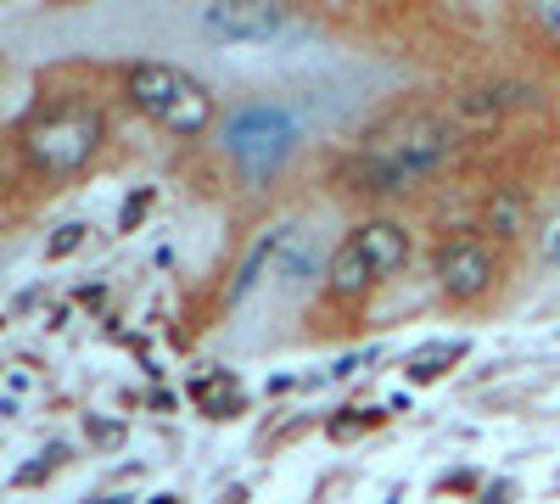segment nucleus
Returning <instances> with one entry per match:
<instances>
[{
	"label": "nucleus",
	"instance_id": "nucleus-1",
	"mask_svg": "<svg viewBox=\"0 0 560 504\" xmlns=\"http://www.w3.org/2000/svg\"><path fill=\"white\" fill-rule=\"evenodd\" d=\"M454 146H459V134L448 118H404L393 134H376L353 157V191H370V197L415 191L454 157Z\"/></svg>",
	"mask_w": 560,
	"mask_h": 504
},
{
	"label": "nucleus",
	"instance_id": "nucleus-2",
	"mask_svg": "<svg viewBox=\"0 0 560 504\" xmlns=\"http://www.w3.org/2000/svg\"><path fill=\"white\" fill-rule=\"evenodd\" d=\"M107 141V118L90 107V102H51V107H34L18 129V152L34 174L45 179H68L84 174L96 163Z\"/></svg>",
	"mask_w": 560,
	"mask_h": 504
},
{
	"label": "nucleus",
	"instance_id": "nucleus-3",
	"mask_svg": "<svg viewBox=\"0 0 560 504\" xmlns=\"http://www.w3.org/2000/svg\"><path fill=\"white\" fill-rule=\"evenodd\" d=\"M298 146V124L287 107H269V102H253L242 113H230L224 124V152L242 163L247 179H264L280 168V157H287Z\"/></svg>",
	"mask_w": 560,
	"mask_h": 504
},
{
	"label": "nucleus",
	"instance_id": "nucleus-4",
	"mask_svg": "<svg viewBox=\"0 0 560 504\" xmlns=\"http://www.w3.org/2000/svg\"><path fill=\"white\" fill-rule=\"evenodd\" d=\"M432 274H438V292L448 303H482L499 281V258L482 236H454V242H438Z\"/></svg>",
	"mask_w": 560,
	"mask_h": 504
},
{
	"label": "nucleus",
	"instance_id": "nucleus-5",
	"mask_svg": "<svg viewBox=\"0 0 560 504\" xmlns=\"http://www.w3.org/2000/svg\"><path fill=\"white\" fill-rule=\"evenodd\" d=\"M197 23L236 45H269L292 17H287V7H269V0H224V7H202Z\"/></svg>",
	"mask_w": 560,
	"mask_h": 504
},
{
	"label": "nucleus",
	"instance_id": "nucleus-6",
	"mask_svg": "<svg viewBox=\"0 0 560 504\" xmlns=\"http://www.w3.org/2000/svg\"><path fill=\"white\" fill-rule=\"evenodd\" d=\"M191 84H197L191 73H179V68H168V62H129V68H124V96H129V107L147 113V118H158V124H168V113L185 102V90H191Z\"/></svg>",
	"mask_w": 560,
	"mask_h": 504
},
{
	"label": "nucleus",
	"instance_id": "nucleus-7",
	"mask_svg": "<svg viewBox=\"0 0 560 504\" xmlns=\"http://www.w3.org/2000/svg\"><path fill=\"white\" fill-rule=\"evenodd\" d=\"M533 107H544V84H527V79H493L454 96L459 118H504V113H533Z\"/></svg>",
	"mask_w": 560,
	"mask_h": 504
},
{
	"label": "nucleus",
	"instance_id": "nucleus-8",
	"mask_svg": "<svg viewBox=\"0 0 560 504\" xmlns=\"http://www.w3.org/2000/svg\"><path fill=\"white\" fill-rule=\"evenodd\" d=\"M348 242H353L370 263H376L382 281L409 263V231H404L398 219H364V224H353V236H348Z\"/></svg>",
	"mask_w": 560,
	"mask_h": 504
},
{
	"label": "nucleus",
	"instance_id": "nucleus-9",
	"mask_svg": "<svg viewBox=\"0 0 560 504\" xmlns=\"http://www.w3.org/2000/svg\"><path fill=\"white\" fill-rule=\"evenodd\" d=\"M376 281H382V274H376V263H370L353 242H342L331 258H325V292H331V297H342V303H359V297H370V292H376Z\"/></svg>",
	"mask_w": 560,
	"mask_h": 504
},
{
	"label": "nucleus",
	"instance_id": "nucleus-10",
	"mask_svg": "<svg viewBox=\"0 0 560 504\" xmlns=\"http://www.w3.org/2000/svg\"><path fill=\"white\" fill-rule=\"evenodd\" d=\"M482 231H488L493 242H516V236H527V197H522V191H510V186H499V191L482 202Z\"/></svg>",
	"mask_w": 560,
	"mask_h": 504
},
{
	"label": "nucleus",
	"instance_id": "nucleus-11",
	"mask_svg": "<svg viewBox=\"0 0 560 504\" xmlns=\"http://www.w3.org/2000/svg\"><path fill=\"white\" fill-rule=\"evenodd\" d=\"M287 247H292V224H275L269 236H258V242H253V253H247V258H242V269H236V286L224 292V303H242V297L264 281V263H269L275 253H287Z\"/></svg>",
	"mask_w": 560,
	"mask_h": 504
},
{
	"label": "nucleus",
	"instance_id": "nucleus-12",
	"mask_svg": "<svg viewBox=\"0 0 560 504\" xmlns=\"http://www.w3.org/2000/svg\"><path fill=\"white\" fill-rule=\"evenodd\" d=\"M454 359H465V342H438V348H427V353H415L409 382H438L443 371H454Z\"/></svg>",
	"mask_w": 560,
	"mask_h": 504
},
{
	"label": "nucleus",
	"instance_id": "nucleus-13",
	"mask_svg": "<svg viewBox=\"0 0 560 504\" xmlns=\"http://www.w3.org/2000/svg\"><path fill=\"white\" fill-rule=\"evenodd\" d=\"M314 274H319V258L314 253H292L287 263H280V292H303Z\"/></svg>",
	"mask_w": 560,
	"mask_h": 504
},
{
	"label": "nucleus",
	"instance_id": "nucleus-14",
	"mask_svg": "<svg viewBox=\"0 0 560 504\" xmlns=\"http://www.w3.org/2000/svg\"><path fill=\"white\" fill-rule=\"evenodd\" d=\"M84 236H90V224H79V219H68V224H57V236L51 242H45V258H73L79 247H84Z\"/></svg>",
	"mask_w": 560,
	"mask_h": 504
},
{
	"label": "nucleus",
	"instance_id": "nucleus-15",
	"mask_svg": "<svg viewBox=\"0 0 560 504\" xmlns=\"http://www.w3.org/2000/svg\"><path fill=\"white\" fill-rule=\"evenodd\" d=\"M533 247H538V263L544 269H560V213H549L538 231H533Z\"/></svg>",
	"mask_w": 560,
	"mask_h": 504
},
{
	"label": "nucleus",
	"instance_id": "nucleus-16",
	"mask_svg": "<svg viewBox=\"0 0 560 504\" xmlns=\"http://www.w3.org/2000/svg\"><path fill=\"white\" fill-rule=\"evenodd\" d=\"M533 23H538V28H544V34L560 45V0H538V7H533Z\"/></svg>",
	"mask_w": 560,
	"mask_h": 504
},
{
	"label": "nucleus",
	"instance_id": "nucleus-17",
	"mask_svg": "<svg viewBox=\"0 0 560 504\" xmlns=\"http://www.w3.org/2000/svg\"><path fill=\"white\" fill-rule=\"evenodd\" d=\"M382 421V409H370V415H342V421H331V437H353V432H370V426H376Z\"/></svg>",
	"mask_w": 560,
	"mask_h": 504
},
{
	"label": "nucleus",
	"instance_id": "nucleus-18",
	"mask_svg": "<svg viewBox=\"0 0 560 504\" xmlns=\"http://www.w3.org/2000/svg\"><path fill=\"white\" fill-rule=\"evenodd\" d=\"M147 208H152V191L129 197V202H124V213H118V231H135V224H140V213H147Z\"/></svg>",
	"mask_w": 560,
	"mask_h": 504
},
{
	"label": "nucleus",
	"instance_id": "nucleus-19",
	"mask_svg": "<svg viewBox=\"0 0 560 504\" xmlns=\"http://www.w3.org/2000/svg\"><path fill=\"white\" fill-rule=\"evenodd\" d=\"M158 504H179V499H158Z\"/></svg>",
	"mask_w": 560,
	"mask_h": 504
}]
</instances>
